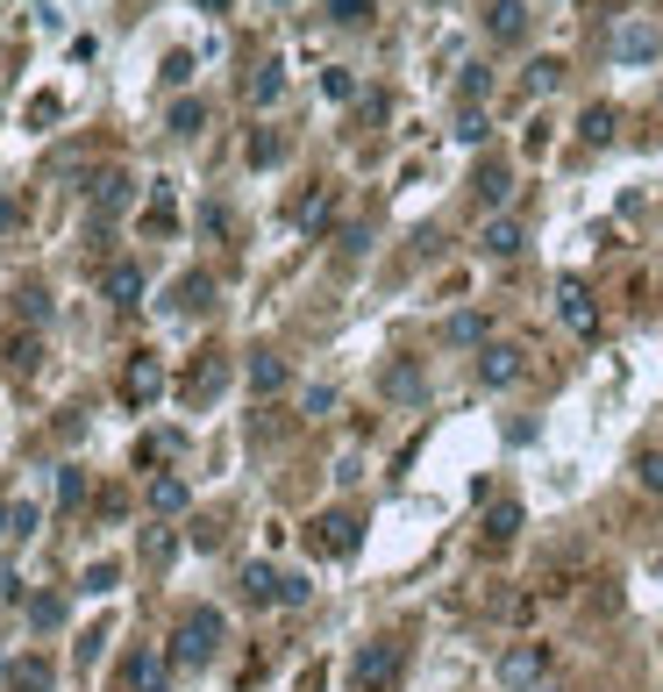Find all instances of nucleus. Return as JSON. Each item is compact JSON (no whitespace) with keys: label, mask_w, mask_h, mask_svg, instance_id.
<instances>
[{"label":"nucleus","mask_w":663,"mask_h":692,"mask_svg":"<svg viewBox=\"0 0 663 692\" xmlns=\"http://www.w3.org/2000/svg\"><path fill=\"white\" fill-rule=\"evenodd\" d=\"M635 486L663 500V450H635Z\"/></svg>","instance_id":"obj_31"},{"label":"nucleus","mask_w":663,"mask_h":692,"mask_svg":"<svg viewBox=\"0 0 663 692\" xmlns=\"http://www.w3.org/2000/svg\"><path fill=\"white\" fill-rule=\"evenodd\" d=\"M486 86H492L486 65H464V108H478V100H486Z\"/></svg>","instance_id":"obj_38"},{"label":"nucleus","mask_w":663,"mask_h":692,"mask_svg":"<svg viewBox=\"0 0 663 692\" xmlns=\"http://www.w3.org/2000/svg\"><path fill=\"white\" fill-rule=\"evenodd\" d=\"M100 293L115 300V307H135L143 300V264H129V258H115L108 272H100Z\"/></svg>","instance_id":"obj_12"},{"label":"nucleus","mask_w":663,"mask_h":692,"mask_svg":"<svg viewBox=\"0 0 663 692\" xmlns=\"http://www.w3.org/2000/svg\"><path fill=\"white\" fill-rule=\"evenodd\" d=\"M143 229H157V236H164V229H172V193H164V186H157V193H150V215H143Z\"/></svg>","instance_id":"obj_37"},{"label":"nucleus","mask_w":663,"mask_h":692,"mask_svg":"<svg viewBox=\"0 0 663 692\" xmlns=\"http://www.w3.org/2000/svg\"><path fill=\"white\" fill-rule=\"evenodd\" d=\"M200 8H207V14H229V0H200Z\"/></svg>","instance_id":"obj_48"},{"label":"nucleus","mask_w":663,"mask_h":692,"mask_svg":"<svg viewBox=\"0 0 663 692\" xmlns=\"http://www.w3.org/2000/svg\"><path fill=\"white\" fill-rule=\"evenodd\" d=\"M542 671H550V650H542V642H514V650L500 657V685L507 692H535Z\"/></svg>","instance_id":"obj_6"},{"label":"nucleus","mask_w":663,"mask_h":692,"mask_svg":"<svg viewBox=\"0 0 663 692\" xmlns=\"http://www.w3.org/2000/svg\"><path fill=\"white\" fill-rule=\"evenodd\" d=\"M521 371H529V365H521L514 343H486V350H478V386H514Z\"/></svg>","instance_id":"obj_9"},{"label":"nucleus","mask_w":663,"mask_h":692,"mask_svg":"<svg viewBox=\"0 0 663 692\" xmlns=\"http://www.w3.org/2000/svg\"><path fill=\"white\" fill-rule=\"evenodd\" d=\"M129 201H135V179L129 172H100L94 179V221H115Z\"/></svg>","instance_id":"obj_10"},{"label":"nucleus","mask_w":663,"mask_h":692,"mask_svg":"<svg viewBox=\"0 0 663 692\" xmlns=\"http://www.w3.org/2000/svg\"><path fill=\"white\" fill-rule=\"evenodd\" d=\"M115 579H122V564H115V556H100V564H86V593H115Z\"/></svg>","instance_id":"obj_36"},{"label":"nucleus","mask_w":663,"mask_h":692,"mask_svg":"<svg viewBox=\"0 0 663 692\" xmlns=\"http://www.w3.org/2000/svg\"><path fill=\"white\" fill-rule=\"evenodd\" d=\"M172 450H178V435L164 429V435H143V443H135V457H143V464H157V457H172Z\"/></svg>","instance_id":"obj_39"},{"label":"nucleus","mask_w":663,"mask_h":692,"mask_svg":"<svg viewBox=\"0 0 663 692\" xmlns=\"http://www.w3.org/2000/svg\"><path fill=\"white\" fill-rule=\"evenodd\" d=\"M385 400H421V365L414 357H400V365H385Z\"/></svg>","instance_id":"obj_22"},{"label":"nucleus","mask_w":663,"mask_h":692,"mask_svg":"<svg viewBox=\"0 0 663 692\" xmlns=\"http://www.w3.org/2000/svg\"><path fill=\"white\" fill-rule=\"evenodd\" d=\"M279 94H285V72H279V65H258V72H250V100H258V108H271Z\"/></svg>","instance_id":"obj_29"},{"label":"nucleus","mask_w":663,"mask_h":692,"mask_svg":"<svg viewBox=\"0 0 663 692\" xmlns=\"http://www.w3.org/2000/svg\"><path fill=\"white\" fill-rule=\"evenodd\" d=\"M613 129H621V115H613V108H585L578 115V137L585 143H613Z\"/></svg>","instance_id":"obj_27"},{"label":"nucleus","mask_w":663,"mask_h":692,"mask_svg":"<svg viewBox=\"0 0 663 692\" xmlns=\"http://www.w3.org/2000/svg\"><path fill=\"white\" fill-rule=\"evenodd\" d=\"M164 671H172V657H157V650H135L129 664H122V692H164Z\"/></svg>","instance_id":"obj_11"},{"label":"nucleus","mask_w":663,"mask_h":692,"mask_svg":"<svg viewBox=\"0 0 663 692\" xmlns=\"http://www.w3.org/2000/svg\"><path fill=\"white\" fill-rule=\"evenodd\" d=\"M285 379H293V371H285V357H271V350L250 357V393H285Z\"/></svg>","instance_id":"obj_19"},{"label":"nucleus","mask_w":663,"mask_h":692,"mask_svg":"<svg viewBox=\"0 0 663 692\" xmlns=\"http://www.w3.org/2000/svg\"><path fill=\"white\" fill-rule=\"evenodd\" d=\"M243 158H250V164H258V172H264V164H279V158H285V137H279V129H258Z\"/></svg>","instance_id":"obj_30"},{"label":"nucleus","mask_w":663,"mask_h":692,"mask_svg":"<svg viewBox=\"0 0 663 692\" xmlns=\"http://www.w3.org/2000/svg\"><path fill=\"white\" fill-rule=\"evenodd\" d=\"M186 500H193V493H186V478H178V472H157V478H150V515H178Z\"/></svg>","instance_id":"obj_18"},{"label":"nucleus","mask_w":663,"mask_h":692,"mask_svg":"<svg viewBox=\"0 0 663 692\" xmlns=\"http://www.w3.org/2000/svg\"><path fill=\"white\" fill-rule=\"evenodd\" d=\"M307 543H314V556H357L365 550V521H357L350 507H328V515H314Z\"/></svg>","instance_id":"obj_2"},{"label":"nucleus","mask_w":663,"mask_h":692,"mask_svg":"<svg viewBox=\"0 0 663 692\" xmlns=\"http://www.w3.org/2000/svg\"><path fill=\"white\" fill-rule=\"evenodd\" d=\"M400 679H406L400 642H365L357 650V692H400Z\"/></svg>","instance_id":"obj_3"},{"label":"nucleus","mask_w":663,"mask_h":692,"mask_svg":"<svg viewBox=\"0 0 663 692\" xmlns=\"http://www.w3.org/2000/svg\"><path fill=\"white\" fill-rule=\"evenodd\" d=\"M14 322L43 328V322H51V293H43V285H14Z\"/></svg>","instance_id":"obj_21"},{"label":"nucleus","mask_w":663,"mask_h":692,"mask_svg":"<svg viewBox=\"0 0 663 692\" xmlns=\"http://www.w3.org/2000/svg\"><path fill=\"white\" fill-rule=\"evenodd\" d=\"M221 386H229V357H221V350H207L200 365L186 371V386H178V393H186V408H207V400H215Z\"/></svg>","instance_id":"obj_8"},{"label":"nucleus","mask_w":663,"mask_h":692,"mask_svg":"<svg viewBox=\"0 0 663 692\" xmlns=\"http://www.w3.org/2000/svg\"><path fill=\"white\" fill-rule=\"evenodd\" d=\"M471 186H478V201H486V207H507V193H514V172H507V164H486Z\"/></svg>","instance_id":"obj_24"},{"label":"nucleus","mask_w":663,"mask_h":692,"mask_svg":"<svg viewBox=\"0 0 663 692\" xmlns=\"http://www.w3.org/2000/svg\"><path fill=\"white\" fill-rule=\"evenodd\" d=\"M322 94H328V100H350V94H357V79H350V72H336V65H328V72H322Z\"/></svg>","instance_id":"obj_42"},{"label":"nucleus","mask_w":663,"mask_h":692,"mask_svg":"<svg viewBox=\"0 0 663 692\" xmlns=\"http://www.w3.org/2000/svg\"><path fill=\"white\" fill-rule=\"evenodd\" d=\"M443 336H449V343H492V328H486V314H457Z\"/></svg>","instance_id":"obj_35"},{"label":"nucleus","mask_w":663,"mask_h":692,"mask_svg":"<svg viewBox=\"0 0 663 692\" xmlns=\"http://www.w3.org/2000/svg\"><path fill=\"white\" fill-rule=\"evenodd\" d=\"M57 115H65V100H57V94H36V100H29V129L57 122Z\"/></svg>","instance_id":"obj_41"},{"label":"nucleus","mask_w":663,"mask_h":692,"mask_svg":"<svg viewBox=\"0 0 663 692\" xmlns=\"http://www.w3.org/2000/svg\"><path fill=\"white\" fill-rule=\"evenodd\" d=\"M556 314H564V328H570V336H585V343L599 336V300H593V285H585L578 272H564V279H556Z\"/></svg>","instance_id":"obj_4"},{"label":"nucleus","mask_w":663,"mask_h":692,"mask_svg":"<svg viewBox=\"0 0 663 692\" xmlns=\"http://www.w3.org/2000/svg\"><path fill=\"white\" fill-rule=\"evenodd\" d=\"M328 215H336V201H328V193H307V201L293 207V221H300L307 236H314V229H328Z\"/></svg>","instance_id":"obj_28"},{"label":"nucleus","mask_w":663,"mask_h":692,"mask_svg":"<svg viewBox=\"0 0 663 692\" xmlns=\"http://www.w3.org/2000/svg\"><path fill=\"white\" fill-rule=\"evenodd\" d=\"M322 14L336 29H357V22H371V0H322Z\"/></svg>","instance_id":"obj_33"},{"label":"nucleus","mask_w":663,"mask_h":692,"mask_svg":"<svg viewBox=\"0 0 663 692\" xmlns=\"http://www.w3.org/2000/svg\"><path fill=\"white\" fill-rule=\"evenodd\" d=\"M57 500H65V507H79V500H86V478H79V464H65V472H57Z\"/></svg>","instance_id":"obj_40"},{"label":"nucleus","mask_w":663,"mask_h":692,"mask_svg":"<svg viewBox=\"0 0 663 692\" xmlns=\"http://www.w3.org/2000/svg\"><path fill=\"white\" fill-rule=\"evenodd\" d=\"M29 621H36L43 636H51V628H65V599H57V593H36V599H29Z\"/></svg>","instance_id":"obj_32"},{"label":"nucleus","mask_w":663,"mask_h":692,"mask_svg":"<svg viewBox=\"0 0 663 692\" xmlns=\"http://www.w3.org/2000/svg\"><path fill=\"white\" fill-rule=\"evenodd\" d=\"M200 129H207V108L200 100H178L172 108V137H200Z\"/></svg>","instance_id":"obj_34"},{"label":"nucleus","mask_w":663,"mask_h":692,"mask_svg":"<svg viewBox=\"0 0 663 692\" xmlns=\"http://www.w3.org/2000/svg\"><path fill=\"white\" fill-rule=\"evenodd\" d=\"M521 244H529V229H521L514 215H492L486 236H478V250H486V258H521Z\"/></svg>","instance_id":"obj_13"},{"label":"nucleus","mask_w":663,"mask_h":692,"mask_svg":"<svg viewBox=\"0 0 663 692\" xmlns=\"http://www.w3.org/2000/svg\"><path fill=\"white\" fill-rule=\"evenodd\" d=\"M0 536H14V543L36 536V500H8V507H0Z\"/></svg>","instance_id":"obj_26"},{"label":"nucleus","mask_w":663,"mask_h":692,"mask_svg":"<svg viewBox=\"0 0 663 692\" xmlns=\"http://www.w3.org/2000/svg\"><path fill=\"white\" fill-rule=\"evenodd\" d=\"M486 29H492V43H521L529 36V0H492Z\"/></svg>","instance_id":"obj_14"},{"label":"nucleus","mask_w":663,"mask_h":692,"mask_svg":"<svg viewBox=\"0 0 663 692\" xmlns=\"http://www.w3.org/2000/svg\"><path fill=\"white\" fill-rule=\"evenodd\" d=\"M365 250H371V229H365V221H350V229H343V258H365Z\"/></svg>","instance_id":"obj_45"},{"label":"nucleus","mask_w":663,"mask_h":692,"mask_svg":"<svg viewBox=\"0 0 663 692\" xmlns=\"http://www.w3.org/2000/svg\"><path fill=\"white\" fill-rule=\"evenodd\" d=\"M457 137H464V143H486V108H464V115H457Z\"/></svg>","instance_id":"obj_43"},{"label":"nucleus","mask_w":663,"mask_h":692,"mask_svg":"<svg viewBox=\"0 0 663 692\" xmlns=\"http://www.w3.org/2000/svg\"><path fill=\"white\" fill-rule=\"evenodd\" d=\"M36 365H43V343L29 336V328H14V336H8V371H14V379H29Z\"/></svg>","instance_id":"obj_23"},{"label":"nucleus","mask_w":663,"mask_h":692,"mask_svg":"<svg viewBox=\"0 0 663 692\" xmlns=\"http://www.w3.org/2000/svg\"><path fill=\"white\" fill-rule=\"evenodd\" d=\"M157 393H164V365H157L150 350H135L129 371H122V400H129V408H150Z\"/></svg>","instance_id":"obj_7"},{"label":"nucleus","mask_w":663,"mask_h":692,"mask_svg":"<svg viewBox=\"0 0 663 692\" xmlns=\"http://www.w3.org/2000/svg\"><path fill=\"white\" fill-rule=\"evenodd\" d=\"M656 51H663V29L650 22V14H635V22H621V29L607 36V57H613V65H650Z\"/></svg>","instance_id":"obj_5"},{"label":"nucleus","mask_w":663,"mask_h":692,"mask_svg":"<svg viewBox=\"0 0 663 692\" xmlns=\"http://www.w3.org/2000/svg\"><path fill=\"white\" fill-rule=\"evenodd\" d=\"M0 679H8V657H0Z\"/></svg>","instance_id":"obj_49"},{"label":"nucleus","mask_w":663,"mask_h":692,"mask_svg":"<svg viewBox=\"0 0 663 692\" xmlns=\"http://www.w3.org/2000/svg\"><path fill=\"white\" fill-rule=\"evenodd\" d=\"M307 414H336V393H328V386H307Z\"/></svg>","instance_id":"obj_46"},{"label":"nucleus","mask_w":663,"mask_h":692,"mask_svg":"<svg viewBox=\"0 0 663 692\" xmlns=\"http://www.w3.org/2000/svg\"><path fill=\"white\" fill-rule=\"evenodd\" d=\"M556 86H564V65H556V57H535V65L529 72H521V94H556Z\"/></svg>","instance_id":"obj_25"},{"label":"nucleus","mask_w":663,"mask_h":692,"mask_svg":"<svg viewBox=\"0 0 663 692\" xmlns=\"http://www.w3.org/2000/svg\"><path fill=\"white\" fill-rule=\"evenodd\" d=\"M221 636H229V621H221L215 607H193V614H178V628H172V664H193V671H200L207 657L221 650Z\"/></svg>","instance_id":"obj_1"},{"label":"nucleus","mask_w":663,"mask_h":692,"mask_svg":"<svg viewBox=\"0 0 663 692\" xmlns=\"http://www.w3.org/2000/svg\"><path fill=\"white\" fill-rule=\"evenodd\" d=\"M514 536H521V500H514V493H500L492 515H486V543H514Z\"/></svg>","instance_id":"obj_17"},{"label":"nucleus","mask_w":663,"mask_h":692,"mask_svg":"<svg viewBox=\"0 0 663 692\" xmlns=\"http://www.w3.org/2000/svg\"><path fill=\"white\" fill-rule=\"evenodd\" d=\"M193 79V51H172L164 57V86H186Z\"/></svg>","instance_id":"obj_44"},{"label":"nucleus","mask_w":663,"mask_h":692,"mask_svg":"<svg viewBox=\"0 0 663 692\" xmlns=\"http://www.w3.org/2000/svg\"><path fill=\"white\" fill-rule=\"evenodd\" d=\"M51 657H14L8 664V692H51Z\"/></svg>","instance_id":"obj_15"},{"label":"nucleus","mask_w":663,"mask_h":692,"mask_svg":"<svg viewBox=\"0 0 663 692\" xmlns=\"http://www.w3.org/2000/svg\"><path fill=\"white\" fill-rule=\"evenodd\" d=\"M0 229H14V201H0Z\"/></svg>","instance_id":"obj_47"},{"label":"nucleus","mask_w":663,"mask_h":692,"mask_svg":"<svg viewBox=\"0 0 663 692\" xmlns=\"http://www.w3.org/2000/svg\"><path fill=\"white\" fill-rule=\"evenodd\" d=\"M207 300H215V279H207V272H186V279L172 285V307H178V314H200Z\"/></svg>","instance_id":"obj_20"},{"label":"nucleus","mask_w":663,"mask_h":692,"mask_svg":"<svg viewBox=\"0 0 663 692\" xmlns=\"http://www.w3.org/2000/svg\"><path fill=\"white\" fill-rule=\"evenodd\" d=\"M243 599H258V607L285 599V571H271V564H243Z\"/></svg>","instance_id":"obj_16"}]
</instances>
